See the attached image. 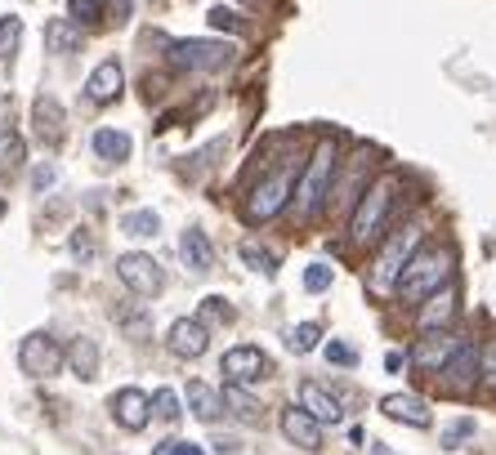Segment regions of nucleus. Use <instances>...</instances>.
I'll use <instances>...</instances> for the list:
<instances>
[{
    "instance_id": "obj_1",
    "label": "nucleus",
    "mask_w": 496,
    "mask_h": 455,
    "mask_svg": "<svg viewBox=\"0 0 496 455\" xmlns=\"http://www.w3.org/2000/svg\"><path fill=\"white\" fill-rule=\"evenodd\" d=\"M451 272H456V254H451V246H425V251L412 254V263L398 272L393 291H398V300L402 303H425L430 295H439L442 286L451 282Z\"/></svg>"
},
{
    "instance_id": "obj_2",
    "label": "nucleus",
    "mask_w": 496,
    "mask_h": 455,
    "mask_svg": "<svg viewBox=\"0 0 496 455\" xmlns=\"http://www.w3.org/2000/svg\"><path fill=\"white\" fill-rule=\"evenodd\" d=\"M300 174H304L300 156H286V161H277L273 170H264L251 183V193H246V219L251 223H269L273 214H282L286 202H291V193H295V183H300Z\"/></svg>"
},
{
    "instance_id": "obj_3",
    "label": "nucleus",
    "mask_w": 496,
    "mask_h": 455,
    "mask_svg": "<svg viewBox=\"0 0 496 455\" xmlns=\"http://www.w3.org/2000/svg\"><path fill=\"white\" fill-rule=\"evenodd\" d=\"M393 202H398V174H381V179L358 197V205H353V214H349V237H353L358 246L381 242L389 232V219H393Z\"/></svg>"
},
{
    "instance_id": "obj_4",
    "label": "nucleus",
    "mask_w": 496,
    "mask_h": 455,
    "mask_svg": "<svg viewBox=\"0 0 496 455\" xmlns=\"http://www.w3.org/2000/svg\"><path fill=\"white\" fill-rule=\"evenodd\" d=\"M335 170H340V148L327 139V143L313 148V156L304 161L300 183H295V210H300L304 219H313V214L327 205L331 188H335Z\"/></svg>"
},
{
    "instance_id": "obj_5",
    "label": "nucleus",
    "mask_w": 496,
    "mask_h": 455,
    "mask_svg": "<svg viewBox=\"0 0 496 455\" xmlns=\"http://www.w3.org/2000/svg\"><path fill=\"white\" fill-rule=\"evenodd\" d=\"M63 361H67V353L58 349V340L55 335H45V331H36V335H27V340L18 344V366H23L32 380H50V375H58Z\"/></svg>"
},
{
    "instance_id": "obj_6",
    "label": "nucleus",
    "mask_w": 496,
    "mask_h": 455,
    "mask_svg": "<svg viewBox=\"0 0 496 455\" xmlns=\"http://www.w3.org/2000/svg\"><path fill=\"white\" fill-rule=\"evenodd\" d=\"M116 277H121L134 295H144V300L162 295V286H165L162 263H157L153 254H139V251H130V254H121V259H116Z\"/></svg>"
},
{
    "instance_id": "obj_7",
    "label": "nucleus",
    "mask_w": 496,
    "mask_h": 455,
    "mask_svg": "<svg viewBox=\"0 0 496 455\" xmlns=\"http://www.w3.org/2000/svg\"><path fill=\"white\" fill-rule=\"evenodd\" d=\"M223 371V384H255V380H264L269 371H273V361H269V353L264 349H255V344H237V349H228L220 361Z\"/></svg>"
},
{
    "instance_id": "obj_8",
    "label": "nucleus",
    "mask_w": 496,
    "mask_h": 455,
    "mask_svg": "<svg viewBox=\"0 0 496 455\" xmlns=\"http://www.w3.org/2000/svg\"><path fill=\"white\" fill-rule=\"evenodd\" d=\"M421 223H407V228H398L393 237L385 242V251L376 254V282H398V272L412 263V254H416V242H421Z\"/></svg>"
},
{
    "instance_id": "obj_9",
    "label": "nucleus",
    "mask_w": 496,
    "mask_h": 455,
    "mask_svg": "<svg viewBox=\"0 0 496 455\" xmlns=\"http://www.w3.org/2000/svg\"><path fill=\"white\" fill-rule=\"evenodd\" d=\"M228 58H233V45H220V41H174L170 45V63L188 67V72H215Z\"/></svg>"
},
{
    "instance_id": "obj_10",
    "label": "nucleus",
    "mask_w": 496,
    "mask_h": 455,
    "mask_svg": "<svg viewBox=\"0 0 496 455\" xmlns=\"http://www.w3.org/2000/svg\"><path fill=\"white\" fill-rule=\"evenodd\" d=\"M108 410L121 429L139 433V429H148V420H153V398H148L144 389H116L108 398Z\"/></svg>"
},
{
    "instance_id": "obj_11",
    "label": "nucleus",
    "mask_w": 496,
    "mask_h": 455,
    "mask_svg": "<svg viewBox=\"0 0 496 455\" xmlns=\"http://www.w3.org/2000/svg\"><path fill=\"white\" fill-rule=\"evenodd\" d=\"M439 375H442V384H447L451 393H470V389H474V380H483V353H479V349H470V344H461Z\"/></svg>"
},
{
    "instance_id": "obj_12",
    "label": "nucleus",
    "mask_w": 496,
    "mask_h": 455,
    "mask_svg": "<svg viewBox=\"0 0 496 455\" xmlns=\"http://www.w3.org/2000/svg\"><path fill=\"white\" fill-rule=\"evenodd\" d=\"M206 344H211V331H206V321L202 317H179L174 326H170V335H165V349L174 357H202L206 353Z\"/></svg>"
},
{
    "instance_id": "obj_13",
    "label": "nucleus",
    "mask_w": 496,
    "mask_h": 455,
    "mask_svg": "<svg viewBox=\"0 0 496 455\" xmlns=\"http://www.w3.org/2000/svg\"><path fill=\"white\" fill-rule=\"evenodd\" d=\"M282 438L295 442L300 451H318V447H322V424H318L304 406H286V410H282Z\"/></svg>"
},
{
    "instance_id": "obj_14",
    "label": "nucleus",
    "mask_w": 496,
    "mask_h": 455,
    "mask_svg": "<svg viewBox=\"0 0 496 455\" xmlns=\"http://www.w3.org/2000/svg\"><path fill=\"white\" fill-rule=\"evenodd\" d=\"M456 291L451 286H442L439 295H430V300L421 303V312H416V331L421 335H430V331H447L451 321H456Z\"/></svg>"
},
{
    "instance_id": "obj_15",
    "label": "nucleus",
    "mask_w": 496,
    "mask_h": 455,
    "mask_svg": "<svg viewBox=\"0 0 496 455\" xmlns=\"http://www.w3.org/2000/svg\"><path fill=\"white\" fill-rule=\"evenodd\" d=\"M461 344L447 335V331H430V335H421V344L412 349V366H421V371H442L447 361H451V353H456Z\"/></svg>"
},
{
    "instance_id": "obj_16",
    "label": "nucleus",
    "mask_w": 496,
    "mask_h": 455,
    "mask_svg": "<svg viewBox=\"0 0 496 455\" xmlns=\"http://www.w3.org/2000/svg\"><path fill=\"white\" fill-rule=\"evenodd\" d=\"M300 406L318 420V424H340L344 420V410H340V398L335 393H327L318 380H304L300 384Z\"/></svg>"
},
{
    "instance_id": "obj_17",
    "label": "nucleus",
    "mask_w": 496,
    "mask_h": 455,
    "mask_svg": "<svg viewBox=\"0 0 496 455\" xmlns=\"http://www.w3.org/2000/svg\"><path fill=\"white\" fill-rule=\"evenodd\" d=\"M381 410H385L389 420H398V424H412V429H430L434 424L430 406L421 402V398H412V393H389V398H381Z\"/></svg>"
},
{
    "instance_id": "obj_18",
    "label": "nucleus",
    "mask_w": 496,
    "mask_h": 455,
    "mask_svg": "<svg viewBox=\"0 0 496 455\" xmlns=\"http://www.w3.org/2000/svg\"><path fill=\"white\" fill-rule=\"evenodd\" d=\"M121 85H125V76H121V63H116V58H104V63L90 72V81H85V94H90V103H112V99H121Z\"/></svg>"
},
{
    "instance_id": "obj_19",
    "label": "nucleus",
    "mask_w": 496,
    "mask_h": 455,
    "mask_svg": "<svg viewBox=\"0 0 496 455\" xmlns=\"http://www.w3.org/2000/svg\"><path fill=\"white\" fill-rule=\"evenodd\" d=\"M179 254H184V263H188L197 277L211 272V263H215V251H211V242H206L202 228H184V237H179Z\"/></svg>"
},
{
    "instance_id": "obj_20",
    "label": "nucleus",
    "mask_w": 496,
    "mask_h": 455,
    "mask_svg": "<svg viewBox=\"0 0 496 455\" xmlns=\"http://www.w3.org/2000/svg\"><path fill=\"white\" fill-rule=\"evenodd\" d=\"M32 121H36L41 143H50V148H55L58 139H63V107H58V99L41 94V99L32 103Z\"/></svg>"
},
{
    "instance_id": "obj_21",
    "label": "nucleus",
    "mask_w": 496,
    "mask_h": 455,
    "mask_svg": "<svg viewBox=\"0 0 496 455\" xmlns=\"http://www.w3.org/2000/svg\"><path fill=\"white\" fill-rule=\"evenodd\" d=\"M184 402H188V410H193L197 420H206V424H215V420H220L223 398L215 393V389H211V384H202V380H193V384H188Z\"/></svg>"
},
{
    "instance_id": "obj_22",
    "label": "nucleus",
    "mask_w": 496,
    "mask_h": 455,
    "mask_svg": "<svg viewBox=\"0 0 496 455\" xmlns=\"http://www.w3.org/2000/svg\"><path fill=\"white\" fill-rule=\"evenodd\" d=\"M67 366H72L76 380H94V375H99V344L85 340V335H76L72 349H67Z\"/></svg>"
},
{
    "instance_id": "obj_23",
    "label": "nucleus",
    "mask_w": 496,
    "mask_h": 455,
    "mask_svg": "<svg viewBox=\"0 0 496 455\" xmlns=\"http://www.w3.org/2000/svg\"><path fill=\"white\" fill-rule=\"evenodd\" d=\"M220 398H223V410H228L233 420H242V424H260V415H264V410H260V402H255L242 384H223Z\"/></svg>"
},
{
    "instance_id": "obj_24",
    "label": "nucleus",
    "mask_w": 496,
    "mask_h": 455,
    "mask_svg": "<svg viewBox=\"0 0 496 455\" xmlns=\"http://www.w3.org/2000/svg\"><path fill=\"white\" fill-rule=\"evenodd\" d=\"M45 50H55V54L81 50V23H67V18L45 23Z\"/></svg>"
},
{
    "instance_id": "obj_25",
    "label": "nucleus",
    "mask_w": 496,
    "mask_h": 455,
    "mask_svg": "<svg viewBox=\"0 0 496 455\" xmlns=\"http://www.w3.org/2000/svg\"><path fill=\"white\" fill-rule=\"evenodd\" d=\"M27 165V143L18 130H0V174H18Z\"/></svg>"
},
{
    "instance_id": "obj_26",
    "label": "nucleus",
    "mask_w": 496,
    "mask_h": 455,
    "mask_svg": "<svg viewBox=\"0 0 496 455\" xmlns=\"http://www.w3.org/2000/svg\"><path fill=\"white\" fill-rule=\"evenodd\" d=\"M94 156H99V161H112V165L130 161V134H121V130H99V134H94Z\"/></svg>"
},
{
    "instance_id": "obj_27",
    "label": "nucleus",
    "mask_w": 496,
    "mask_h": 455,
    "mask_svg": "<svg viewBox=\"0 0 496 455\" xmlns=\"http://www.w3.org/2000/svg\"><path fill=\"white\" fill-rule=\"evenodd\" d=\"M318 340H322V326H318V321H300V326L286 331V349H291V353H313Z\"/></svg>"
},
{
    "instance_id": "obj_28",
    "label": "nucleus",
    "mask_w": 496,
    "mask_h": 455,
    "mask_svg": "<svg viewBox=\"0 0 496 455\" xmlns=\"http://www.w3.org/2000/svg\"><path fill=\"white\" fill-rule=\"evenodd\" d=\"M121 232H130V237H157V232H162V219H157L153 210H130V214L121 219Z\"/></svg>"
},
{
    "instance_id": "obj_29",
    "label": "nucleus",
    "mask_w": 496,
    "mask_h": 455,
    "mask_svg": "<svg viewBox=\"0 0 496 455\" xmlns=\"http://www.w3.org/2000/svg\"><path fill=\"white\" fill-rule=\"evenodd\" d=\"M18 41H23V18L18 14H5L0 18V63H9L18 54Z\"/></svg>"
},
{
    "instance_id": "obj_30",
    "label": "nucleus",
    "mask_w": 496,
    "mask_h": 455,
    "mask_svg": "<svg viewBox=\"0 0 496 455\" xmlns=\"http://www.w3.org/2000/svg\"><path fill=\"white\" fill-rule=\"evenodd\" d=\"M465 438H474V420H470V415H461V420L442 424V447H447V451L465 447Z\"/></svg>"
},
{
    "instance_id": "obj_31",
    "label": "nucleus",
    "mask_w": 496,
    "mask_h": 455,
    "mask_svg": "<svg viewBox=\"0 0 496 455\" xmlns=\"http://www.w3.org/2000/svg\"><path fill=\"white\" fill-rule=\"evenodd\" d=\"M67 14H72V23H99L108 14V5L104 0H67Z\"/></svg>"
},
{
    "instance_id": "obj_32",
    "label": "nucleus",
    "mask_w": 496,
    "mask_h": 455,
    "mask_svg": "<svg viewBox=\"0 0 496 455\" xmlns=\"http://www.w3.org/2000/svg\"><path fill=\"white\" fill-rule=\"evenodd\" d=\"M242 259H246V263H251L255 272H269V277H273V272H277L273 254L264 251V246H255V242H242Z\"/></svg>"
},
{
    "instance_id": "obj_33",
    "label": "nucleus",
    "mask_w": 496,
    "mask_h": 455,
    "mask_svg": "<svg viewBox=\"0 0 496 455\" xmlns=\"http://www.w3.org/2000/svg\"><path fill=\"white\" fill-rule=\"evenodd\" d=\"M179 410H184V406H179V393H174V389H157L153 415H157V420H179Z\"/></svg>"
},
{
    "instance_id": "obj_34",
    "label": "nucleus",
    "mask_w": 496,
    "mask_h": 455,
    "mask_svg": "<svg viewBox=\"0 0 496 455\" xmlns=\"http://www.w3.org/2000/svg\"><path fill=\"white\" fill-rule=\"evenodd\" d=\"M331 286V263H309V272H304V291H327Z\"/></svg>"
},
{
    "instance_id": "obj_35",
    "label": "nucleus",
    "mask_w": 496,
    "mask_h": 455,
    "mask_svg": "<svg viewBox=\"0 0 496 455\" xmlns=\"http://www.w3.org/2000/svg\"><path fill=\"white\" fill-rule=\"evenodd\" d=\"M211 27H215V32H246V23H242L233 9H223V5L211 9Z\"/></svg>"
},
{
    "instance_id": "obj_36",
    "label": "nucleus",
    "mask_w": 496,
    "mask_h": 455,
    "mask_svg": "<svg viewBox=\"0 0 496 455\" xmlns=\"http://www.w3.org/2000/svg\"><path fill=\"white\" fill-rule=\"evenodd\" d=\"M202 317H206V321H233V303H223L220 295H211V300L202 303Z\"/></svg>"
},
{
    "instance_id": "obj_37",
    "label": "nucleus",
    "mask_w": 496,
    "mask_h": 455,
    "mask_svg": "<svg viewBox=\"0 0 496 455\" xmlns=\"http://www.w3.org/2000/svg\"><path fill=\"white\" fill-rule=\"evenodd\" d=\"M322 353H327V361H335V366H353V361H358V353H353L349 344H340V340H331Z\"/></svg>"
},
{
    "instance_id": "obj_38",
    "label": "nucleus",
    "mask_w": 496,
    "mask_h": 455,
    "mask_svg": "<svg viewBox=\"0 0 496 455\" xmlns=\"http://www.w3.org/2000/svg\"><path fill=\"white\" fill-rule=\"evenodd\" d=\"M483 380H488V384L496 389V340L488 344V349H483Z\"/></svg>"
},
{
    "instance_id": "obj_39",
    "label": "nucleus",
    "mask_w": 496,
    "mask_h": 455,
    "mask_svg": "<svg viewBox=\"0 0 496 455\" xmlns=\"http://www.w3.org/2000/svg\"><path fill=\"white\" fill-rule=\"evenodd\" d=\"M130 5H134V0H112V5H108V18L125 23V18H130Z\"/></svg>"
},
{
    "instance_id": "obj_40",
    "label": "nucleus",
    "mask_w": 496,
    "mask_h": 455,
    "mask_svg": "<svg viewBox=\"0 0 496 455\" xmlns=\"http://www.w3.org/2000/svg\"><path fill=\"white\" fill-rule=\"evenodd\" d=\"M32 183H36V188H41V193H45V188H50V183H55V165H41V170H36V174H32Z\"/></svg>"
},
{
    "instance_id": "obj_41",
    "label": "nucleus",
    "mask_w": 496,
    "mask_h": 455,
    "mask_svg": "<svg viewBox=\"0 0 496 455\" xmlns=\"http://www.w3.org/2000/svg\"><path fill=\"white\" fill-rule=\"evenodd\" d=\"M72 251H76V254H94V242H90L85 232H76V237H72Z\"/></svg>"
},
{
    "instance_id": "obj_42",
    "label": "nucleus",
    "mask_w": 496,
    "mask_h": 455,
    "mask_svg": "<svg viewBox=\"0 0 496 455\" xmlns=\"http://www.w3.org/2000/svg\"><path fill=\"white\" fill-rule=\"evenodd\" d=\"M174 455H206L197 442H174Z\"/></svg>"
},
{
    "instance_id": "obj_43",
    "label": "nucleus",
    "mask_w": 496,
    "mask_h": 455,
    "mask_svg": "<svg viewBox=\"0 0 496 455\" xmlns=\"http://www.w3.org/2000/svg\"><path fill=\"white\" fill-rule=\"evenodd\" d=\"M407 366V357L402 353H385V371H402Z\"/></svg>"
},
{
    "instance_id": "obj_44",
    "label": "nucleus",
    "mask_w": 496,
    "mask_h": 455,
    "mask_svg": "<svg viewBox=\"0 0 496 455\" xmlns=\"http://www.w3.org/2000/svg\"><path fill=\"white\" fill-rule=\"evenodd\" d=\"M215 455H237V442H215Z\"/></svg>"
},
{
    "instance_id": "obj_45",
    "label": "nucleus",
    "mask_w": 496,
    "mask_h": 455,
    "mask_svg": "<svg viewBox=\"0 0 496 455\" xmlns=\"http://www.w3.org/2000/svg\"><path fill=\"white\" fill-rule=\"evenodd\" d=\"M153 455H174V442H162V447H157Z\"/></svg>"
},
{
    "instance_id": "obj_46",
    "label": "nucleus",
    "mask_w": 496,
    "mask_h": 455,
    "mask_svg": "<svg viewBox=\"0 0 496 455\" xmlns=\"http://www.w3.org/2000/svg\"><path fill=\"white\" fill-rule=\"evenodd\" d=\"M0 214H5V197H0Z\"/></svg>"
}]
</instances>
